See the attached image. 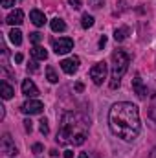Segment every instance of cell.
Wrapping results in <instances>:
<instances>
[{"mask_svg": "<svg viewBox=\"0 0 156 158\" xmlns=\"http://www.w3.org/2000/svg\"><path fill=\"white\" fill-rule=\"evenodd\" d=\"M44 110V105H42V101L39 99H30V101H26L24 105H22V112L24 114H40Z\"/></svg>", "mask_w": 156, "mask_h": 158, "instance_id": "8992f818", "label": "cell"}, {"mask_svg": "<svg viewBox=\"0 0 156 158\" xmlns=\"http://www.w3.org/2000/svg\"><path fill=\"white\" fill-rule=\"evenodd\" d=\"M72 156H74L72 151H64V158H72Z\"/></svg>", "mask_w": 156, "mask_h": 158, "instance_id": "4dcf8cb0", "label": "cell"}, {"mask_svg": "<svg viewBox=\"0 0 156 158\" xmlns=\"http://www.w3.org/2000/svg\"><path fill=\"white\" fill-rule=\"evenodd\" d=\"M0 4H2V7H13L15 6V0H0Z\"/></svg>", "mask_w": 156, "mask_h": 158, "instance_id": "d4e9b609", "label": "cell"}, {"mask_svg": "<svg viewBox=\"0 0 156 158\" xmlns=\"http://www.w3.org/2000/svg\"><path fill=\"white\" fill-rule=\"evenodd\" d=\"M30 20H31L37 28H40V26L46 24V15H44L42 11H39V9H31V11H30Z\"/></svg>", "mask_w": 156, "mask_h": 158, "instance_id": "7c38bea8", "label": "cell"}, {"mask_svg": "<svg viewBox=\"0 0 156 158\" xmlns=\"http://www.w3.org/2000/svg\"><path fill=\"white\" fill-rule=\"evenodd\" d=\"M130 64V57L127 52L123 50H116L112 53V74H110V88L116 90L121 85V77L125 76V72L129 70Z\"/></svg>", "mask_w": 156, "mask_h": 158, "instance_id": "3957f363", "label": "cell"}, {"mask_svg": "<svg viewBox=\"0 0 156 158\" xmlns=\"http://www.w3.org/2000/svg\"><path fill=\"white\" fill-rule=\"evenodd\" d=\"M61 68H63V72H64V74H68V76H74V74L77 72V68H79V57L63 59V61H61Z\"/></svg>", "mask_w": 156, "mask_h": 158, "instance_id": "ba28073f", "label": "cell"}, {"mask_svg": "<svg viewBox=\"0 0 156 158\" xmlns=\"http://www.w3.org/2000/svg\"><path fill=\"white\" fill-rule=\"evenodd\" d=\"M105 44H107V37H105V35H103V37H101V39H99V48H103V46H105Z\"/></svg>", "mask_w": 156, "mask_h": 158, "instance_id": "f1b7e54d", "label": "cell"}, {"mask_svg": "<svg viewBox=\"0 0 156 158\" xmlns=\"http://www.w3.org/2000/svg\"><path fill=\"white\" fill-rule=\"evenodd\" d=\"M129 33H130V30H129L127 26H123V28H116V30H114V39H116L117 42H123V40L129 37Z\"/></svg>", "mask_w": 156, "mask_h": 158, "instance_id": "5bb4252c", "label": "cell"}, {"mask_svg": "<svg viewBox=\"0 0 156 158\" xmlns=\"http://www.w3.org/2000/svg\"><path fill=\"white\" fill-rule=\"evenodd\" d=\"M0 147H2V153L7 155V156H17V155H18V151H17V147H15V143H13V140H11L9 134H4V136H2Z\"/></svg>", "mask_w": 156, "mask_h": 158, "instance_id": "52a82bcc", "label": "cell"}, {"mask_svg": "<svg viewBox=\"0 0 156 158\" xmlns=\"http://www.w3.org/2000/svg\"><path fill=\"white\" fill-rule=\"evenodd\" d=\"M68 4H70L74 9H81V7H83V0H68Z\"/></svg>", "mask_w": 156, "mask_h": 158, "instance_id": "cb8c5ba5", "label": "cell"}, {"mask_svg": "<svg viewBox=\"0 0 156 158\" xmlns=\"http://www.w3.org/2000/svg\"><path fill=\"white\" fill-rule=\"evenodd\" d=\"M0 94H2V98H4V99H11V98H13V94H15L13 86H11L6 79H2V83H0Z\"/></svg>", "mask_w": 156, "mask_h": 158, "instance_id": "4fadbf2b", "label": "cell"}, {"mask_svg": "<svg viewBox=\"0 0 156 158\" xmlns=\"http://www.w3.org/2000/svg\"><path fill=\"white\" fill-rule=\"evenodd\" d=\"M24 129H26L28 132L33 131V123H31V119H26V121H24Z\"/></svg>", "mask_w": 156, "mask_h": 158, "instance_id": "484cf974", "label": "cell"}, {"mask_svg": "<svg viewBox=\"0 0 156 158\" xmlns=\"http://www.w3.org/2000/svg\"><path fill=\"white\" fill-rule=\"evenodd\" d=\"M88 134V121L79 112H66L61 118L57 132V143L61 145H83Z\"/></svg>", "mask_w": 156, "mask_h": 158, "instance_id": "7a4b0ae2", "label": "cell"}, {"mask_svg": "<svg viewBox=\"0 0 156 158\" xmlns=\"http://www.w3.org/2000/svg\"><path fill=\"white\" fill-rule=\"evenodd\" d=\"M132 90H134V94L140 99H145L147 98V86L143 85V79L140 77V76H136V77L132 79Z\"/></svg>", "mask_w": 156, "mask_h": 158, "instance_id": "9c48e42d", "label": "cell"}, {"mask_svg": "<svg viewBox=\"0 0 156 158\" xmlns=\"http://www.w3.org/2000/svg\"><path fill=\"white\" fill-rule=\"evenodd\" d=\"M40 125H39V129H40V132H42V134H44V136H46V134H48V132H50V127H48V121H46V118H42L39 121Z\"/></svg>", "mask_w": 156, "mask_h": 158, "instance_id": "44dd1931", "label": "cell"}, {"mask_svg": "<svg viewBox=\"0 0 156 158\" xmlns=\"http://www.w3.org/2000/svg\"><path fill=\"white\" fill-rule=\"evenodd\" d=\"M22 59H24L22 53H17V55H15V63H22Z\"/></svg>", "mask_w": 156, "mask_h": 158, "instance_id": "83f0119b", "label": "cell"}, {"mask_svg": "<svg viewBox=\"0 0 156 158\" xmlns=\"http://www.w3.org/2000/svg\"><path fill=\"white\" fill-rule=\"evenodd\" d=\"M6 22H7L9 26H18V24H22V22H24V11H22V9H15V11H11V13L7 15Z\"/></svg>", "mask_w": 156, "mask_h": 158, "instance_id": "8fae6325", "label": "cell"}, {"mask_svg": "<svg viewBox=\"0 0 156 158\" xmlns=\"http://www.w3.org/2000/svg\"><path fill=\"white\" fill-rule=\"evenodd\" d=\"M70 50H74V40L70 37H59V39L53 40V52L57 55H64Z\"/></svg>", "mask_w": 156, "mask_h": 158, "instance_id": "5b68a950", "label": "cell"}, {"mask_svg": "<svg viewBox=\"0 0 156 158\" xmlns=\"http://www.w3.org/2000/svg\"><path fill=\"white\" fill-rule=\"evenodd\" d=\"M88 4H90L92 9H99V7L105 4V0H88Z\"/></svg>", "mask_w": 156, "mask_h": 158, "instance_id": "603a6c76", "label": "cell"}, {"mask_svg": "<svg viewBox=\"0 0 156 158\" xmlns=\"http://www.w3.org/2000/svg\"><path fill=\"white\" fill-rule=\"evenodd\" d=\"M22 94L28 98H37L39 96V88L35 86V83L31 79H24L22 81Z\"/></svg>", "mask_w": 156, "mask_h": 158, "instance_id": "30bf717a", "label": "cell"}, {"mask_svg": "<svg viewBox=\"0 0 156 158\" xmlns=\"http://www.w3.org/2000/svg\"><path fill=\"white\" fill-rule=\"evenodd\" d=\"M30 40H31V42H33V44L37 46L40 40H42V35H40L39 31H33V33H30Z\"/></svg>", "mask_w": 156, "mask_h": 158, "instance_id": "7402d4cb", "label": "cell"}, {"mask_svg": "<svg viewBox=\"0 0 156 158\" xmlns=\"http://www.w3.org/2000/svg\"><path fill=\"white\" fill-rule=\"evenodd\" d=\"M50 26H51V30H53L55 33H61V31L66 30V24H64V20H61V19H53V20L50 22Z\"/></svg>", "mask_w": 156, "mask_h": 158, "instance_id": "e0dca14e", "label": "cell"}, {"mask_svg": "<svg viewBox=\"0 0 156 158\" xmlns=\"http://www.w3.org/2000/svg\"><path fill=\"white\" fill-rule=\"evenodd\" d=\"M149 118L156 123V94H153L151 103H149Z\"/></svg>", "mask_w": 156, "mask_h": 158, "instance_id": "d6986e66", "label": "cell"}, {"mask_svg": "<svg viewBox=\"0 0 156 158\" xmlns=\"http://www.w3.org/2000/svg\"><path fill=\"white\" fill-rule=\"evenodd\" d=\"M31 149H33V153H40V151H42V145H40V143H35Z\"/></svg>", "mask_w": 156, "mask_h": 158, "instance_id": "4316f807", "label": "cell"}, {"mask_svg": "<svg viewBox=\"0 0 156 158\" xmlns=\"http://www.w3.org/2000/svg\"><path fill=\"white\" fill-rule=\"evenodd\" d=\"M9 40H11L15 46H20V44H22V33H20V30L13 28V30L9 31Z\"/></svg>", "mask_w": 156, "mask_h": 158, "instance_id": "2e32d148", "label": "cell"}, {"mask_svg": "<svg viewBox=\"0 0 156 158\" xmlns=\"http://www.w3.org/2000/svg\"><path fill=\"white\" fill-rule=\"evenodd\" d=\"M107 63L101 61V63H96L92 68H90V79L94 81V85H103V81L107 79Z\"/></svg>", "mask_w": 156, "mask_h": 158, "instance_id": "277c9868", "label": "cell"}, {"mask_svg": "<svg viewBox=\"0 0 156 158\" xmlns=\"http://www.w3.org/2000/svg\"><path fill=\"white\" fill-rule=\"evenodd\" d=\"M46 77H48V81H50V83H53V85L59 81L57 74H55V70H53V66H46Z\"/></svg>", "mask_w": 156, "mask_h": 158, "instance_id": "ffe728a7", "label": "cell"}, {"mask_svg": "<svg viewBox=\"0 0 156 158\" xmlns=\"http://www.w3.org/2000/svg\"><path fill=\"white\" fill-rule=\"evenodd\" d=\"M31 55L37 59V61H44V59H48V52L42 48V46H33V50H31Z\"/></svg>", "mask_w": 156, "mask_h": 158, "instance_id": "9a60e30c", "label": "cell"}, {"mask_svg": "<svg viewBox=\"0 0 156 158\" xmlns=\"http://www.w3.org/2000/svg\"><path fill=\"white\" fill-rule=\"evenodd\" d=\"M83 88H84L83 83H77V85H76V90H77V92H83Z\"/></svg>", "mask_w": 156, "mask_h": 158, "instance_id": "f546056e", "label": "cell"}, {"mask_svg": "<svg viewBox=\"0 0 156 158\" xmlns=\"http://www.w3.org/2000/svg\"><path fill=\"white\" fill-rule=\"evenodd\" d=\"M77 158H88V155H86V153H81V155H79Z\"/></svg>", "mask_w": 156, "mask_h": 158, "instance_id": "1f68e13d", "label": "cell"}, {"mask_svg": "<svg viewBox=\"0 0 156 158\" xmlns=\"http://www.w3.org/2000/svg\"><path fill=\"white\" fill-rule=\"evenodd\" d=\"M81 26H83L84 30L92 28V26H94V17H92V15H88V13H84V15L81 17Z\"/></svg>", "mask_w": 156, "mask_h": 158, "instance_id": "ac0fdd59", "label": "cell"}, {"mask_svg": "<svg viewBox=\"0 0 156 158\" xmlns=\"http://www.w3.org/2000/svg\"><path fill=\"white\" fill-rule=\"evenodd\" d=\"M109 125H110L112 134L117 138H121L125 142L136 140L140 136V131H142L140 109L129 101L114 103L110 112H109Z\"/></svg>", "mask_w": 156, "mask_h": 158, "instance_id": "6da1fadb", "label": "cell"}]
</instances>
